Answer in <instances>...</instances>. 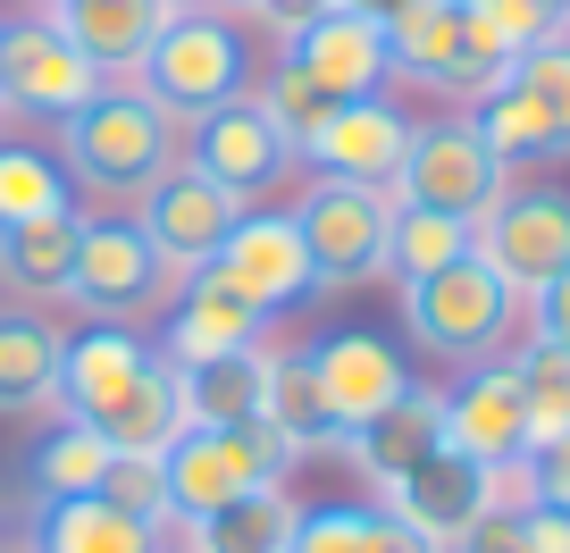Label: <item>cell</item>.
Masks as SVG:
<instances>
[{"instance_id":"obj_26","label":"cell","mask_w":570,"mask_h":553,"mask_svg":"<svg viewBox=\"0 0 570 553\" xmlns=\"http://www.w3.org/2000/svg\"><path fill=\"white\" fill-rule=\"evenodd\" d=\"M35 553H160V529L118 512L109 495L35 503Z\"/></svg>"},{"instance_id":"obj_18","label":"cell","mask_w":570,"mask_h":553,"mask_svg":"<svg viewBox=\"0 0 570 553\" xmlns=\"http://www.w3.org/2000/svg\"><path fill=\"white\" fill-rule=\"evenodd\" d=\"M445 445L470 453L479 470L529 453V403H520L512 361H470V369L445 386Z\"/></svg>"},{"instance_id":"obj_49","label":"cell","mask_w":570,"mask_h":553,"mask_svg":"<svg viewBox=\"0 0 570 553\" xmlns=\"http://www.w3.org/2000/svg\"><path fill=\"white\" fill-rule=\"evenodd\" d=\"M453 9H470V0H453Z\"/></svg>"},{"instance_id":"obj_21","label":"cell","mask_w":570,"mask_h":553,"mask_svg":"<svg viewBox=\"0 0 570 553\" xmlns=\"http://www.w3.org/2000/svg\"><path fill=\"white\" fill-rule=\"evenodd\" d=\"M168 18H177V0H51V26L109 85H126V76L142 68V51H151V34H160Z\"/></svg>"},{"instance_id":"obj_7","label":"cell","mask_w":570,"mask_h":553,"mask_svg":"<svg viewBox=\"0 0 570 553\" xmlns=\"http://www.w3.org/2000/svg\"><path fill=\"white\" fill-rule=\"evenodd\" d=\"M386 227H394V194H370V185L311 177V194L294 201V235L311 251L320 294H353L370 277H386Z\"/></svg>"},{"instance_id":"obj_41","label":"cell","mask_w":570,"mask_h":553,"mask_svg":"<svg viewBox=\"0 0 570 553\" xmlns=\"http://www.w3.org/2000/svg\"><path fill=\"white\" fill-rule=\"evenodd\" d=\"M520 310H529V336H546V344H570V268L553 277V286H537Z\"/></svg>"},{"instance_id":"obj_16","label":"cell","mask_w":570,"mask_h":553,"mask_svg":"<svg viewBox=\"0 0 570 553\" xmlns=\"http://www.w3.org/2000/svg\"><path fill=\"white\" fill-rule=\"evenodd\" d=\"M411 151V118L386 101V92H370V101H336L327 109V126L303 144V168L327 185H370V194H386L394 168H403Z\"/></svg>"},{"instance_id":"obj_51","label":"cell","mask_w":570,"mask_h":553,"mask_svg":"<svg viewBox=\"0 0 570 553\" xmlns=\"http://www.w3.org/2000/svg\"><path fill=\"white\" fill-rule=\"evenodd\" d=\"M26 553H35V545H26Z\"/></svg>"},{"instance_id":"obj_8","label":"cell","mask_w":570,"mask_h":553,"mask_svg":"<svg viewBox=\"0 0 570 553\" xmlns=\"http://www.w3.org/2000/svg\"><path fill=\"white\" fill-rule=\"evenodd\" d=\"M202 286L252 303L261 319L303 310L311 294H320V277H311V251H303V235H294V210H244V218H235V235L210 251Z\"/></svg>"},{"instance_id":"obj_39","label":"cell","mask_w":570,"mask_h":553,"mask_svg":"<svg viewBox=\"0 0 570 553\" xmlns=\"http://www.w3.org/2000/svg\"><path fill=\"white\" fill-rule=\"evenodd\" d=\"M101 495L118 503V512L168 529V470L151 462V453H118V462H109V478H101Z\"/></svg>"},{"instance_id":"obj_10","label":"cell","mask_w":570,"mask_h":553,"mask_svg":"<svg viewBox=\"0 0 570 553\" xmlns=\"http://www.w3.org/2000/svg\"><path fill=\"white\" fill-rule=\"evenodd\" d=\"M235 218H244V201H235L227 185H210L194 160H177L151 194L135 201V235L160 251V268L177 277V286L210 268V251L235 235Z\"/></svg>"},{"instance_id":"obj_52","label":"cell","mask_w":570,"mask_h":553,"mask_svg":"<svg viewBox=\"0 0 570 553\" xmlns=\"http://www.w3.org/2000/svg\"><path fill=\"white\" fill-rule=\"evenodd\" d=\"M562 9H570V0H562Z\"/></svg>"},{"instance_id":"obj_37","label":"cell","mask_w":570,"mask_h":553,"mask_svg":"<svg viewBox=\"0 0 570 553\" xmlns=\"http://www.w3.org/2000/svg\"><path fill=\"white\" fill-rule=\"evenodd\" d=\"M252 101H261V109H268V126H277L285 144H294V160H303V144L327 126V109H336L320 85H311V76H294V68H285V59L261 76V85H252Z\"/></svg>"},{"instance_id":"obj_12","label":"cell","mask_w":570,"mask_h":553,"mask_svg":"<svg viewBox=\"0 0 570 553\" xmlns=\"http://www.w3.org/2000/svg\"><path fill=\"white\" fill-rule=\"evenodd\" d=\"M185 160H194L210 185H227L244 210H252L261 194H277V185L303 168V160H294V144L268 126V109L252 101V92H235V101H218L210 118L185 126Z\"/></svg>"},{"instance_id":"obj_38","label":"cell","mask_w":570,"mask_h":553,"mask_svg":"<svg viewBox=\"0 0 570 553\" xmlns=\"http://www.w3.org/2000/svg\"><path fill=\"white\" fill-rule=\"evenodd\" d=\"M512 85L529 92L537 109H546V126L562 135V151H570V34H553V42H537L529 59L512 68Z\"/></svg>"},{"instance_id":"obj_35","label":"cell","mask_w":570,"mask_h":553,"mask_svg":"<svg viewBox=\"0 0 570 553\" xmlns=\"http://www.w3.org/2000/svg\"><path fill=\"white\" fill-rule=\"evenodd\" d=\"M76 210L68 177H59L51 151L35 144H0V227H26V218H59Z\"/></svg>"},{"instance_id":"obj_36","label":"cell","mask_w":570,"mask_h":553,"mask_svg":"<svg viewBox=\"0 0 570 553\" xmlns=\"http://www.w3.org/2000/svg\"><path fill=\"white\" fill-rule=\"evenodd\" d=\"M101 436H109V453H151V462H160V453H168V445H177V436H185L177 369H168V361H160V369H151V386H142V394H135V403L118 411V419H109Z\"/></svg>"},{"instance_id":"obj_32","label":"cell","mask_w":570,"mask_h":553,"mask_svg":"<svg viewBox=\"0 0 570 553\" xmlns=\"http://www.w3.org/2000/svg\"><path fill=\"white\" fill-rule=\"evenodd\" d=\"M470 126L487 135V151H495V160L512 168V177H520V168H553V160H570V151H562V135L546 126V109H537L529 92L512 85V76H503V85L487 92L479 109H470Z\"/></svg>"},{"instance_id":"obj_24","label":"cell","mask_w":570,"mask_h":553,"mask_svg":"<svg viewBox=\"0 0 570 553\" xmlns=\"http://www.w3.org/2000/svg\"><path fill=\"white\" fill-rule=\"evenodd\" d=\"M76 235H85V218H76V210L26 218V227H0V286L18 294L26 310H35V303H68Z\"/></svg>"},{"instance_id":"obj_48","label":"cell","mask_w":570,"mask_h":553,"mask_svg":"<svg viewBox=\"0 0 570 553\" xmlns=\"http://www.w3.org/2000/svg\"><path fill=\"white\" fill-rule=\"evenodd\" d=\"M177 9H210V0H177Z\"/></svg>"},{"instance_id":"obj_5","label":"cell","mask_w":570,"mask_h":553,"mask_svg":"<svg viewBox=\"0 0 570 553\" xmlns=\"http://www.w3.org/2000/svg\"><path fill=\"white\" fill-rule=\"evenodd\" d=\"M160 470H168V520H202L252 486H285L294 453L268 419H244V428H185L160 453Z\"/></svg>"},{"instance_id":"obj_45","label":"cell","mask_w":570,"mask_h":553,"mask_svg":"<svg viewBox=\"0 0 570 553\" xmlns=\"http://www.w3.org/2000/svg\"><path fill=\"white\" fill-rule=\"evenodd\" d=\"M537 478H546V503H562V512H570V436L537 453Z\"/></svg>"},{"instance_id":"obj_27","label":"cell","mask_w":570,"mask_h":553,"mask_svg":"<svg viewBox=\"0 0 570 553\" xmlns=\"http://www.w3.org/2000/svg\"><path fill=\"white\" fill-rule=\"evenodd\" d=\"M553 34H570V9H562V0H470V9H462L470 59L495 68V76H512L520 59H529L537 42H553Z\"/></svg>"},{"instance_id":"obj_40","label":"cell","mask_w":570,"mask_h":553,"mask_svg":"<svg viewBox=\"0 0 570 553\" xmlns=\"http://www.w3.org/2000/svg\"><path fill=\"white\" fill-rule=\"evenodd\" d=\"M546 503V478H537V453L487 470V512H537Z\"/></svg>"},{"instance_id":"obj_28","label":"cell","mask_w":570,"mask_h":553,"mask_svg":"<svg viewBox=\"0 0 570 553\" xmlns=\"http://www.w3.org/2000/svg\"><path fill=\"white\" fill-rule=\"evenodd\" d=\"M59 353H68V336L42 310H0V411L59 403Z\"/></svg>"},{"instance_id":"obj_53","label":"cell","mask_w":570,"mask_h":553,"mask_svg":"<svg viewBox=\"0 0 570 553\" xmlns=\"http://www.w3.org/2000/svg\"><path fill=\"white\" fill-rule=\"evenodd\" d=\"M160 553H168V545H160Z\"/></svg>"},{"instance_id":"obj_31","label":"cell","mask_w":570,"mask_h":553,"mask_svg":"<svg viewBox=\"0 0 570 553\" xmlns=\"http://www.w3.org/2000/svg\"><path fill=\"white\" fill-rule=\"evenodd\" d=\"M285 553H428L386 503H320V512L294 520V545Z\"/></svg>"},{"instance_id":"obj_19","label":"cell","mask_w":570,"mask_h":553,"mask_svg":"<svg viewBox=\"0 0 570 553\" xmlns=\"http://www.w3.org/2000/svg\"><path fill=\"white\" fill-rule=\"evenodd\" d=\"M285 68L311 76V85L327 92V101H370V92H386V34H377V18H344V9H327V18H311L294 42H277Z\"/></svg>"},{"instance_id":"obj_46","label":"cell","mask_w":570,"mask_h":553,"mask_svg":"<svg viewBox=\"0 0 570 553\" xmlns=\"http://www.w3.org/2000/svg\"><path fill=\"white\" fill-rule=\"evenodd\" d=\"M344 18H394V9H403V0H336Z\"/></svg>"},{"instance_id":"obj_4","label":"cell","mask_w":570,"mask_h":553,"mask_svg":"<svg viewBox=\"0 0 570 553\" xmlns=\"http://www.w3.org/2000/svg\"><path fill=\"white\" fill-rule=\"evenodd\" d=\"M386 194L403 201V210H436V218L479 227V218L512 194V168L487 151V135L470 126V109H453V118H436V126H411V151H403V168H394Z\"/></svg>"},{"instance_id":"obj_30","label":"cell","mask_w":570,"mask_h":553,"mask_svg":"<svg viewBox=\"0 0 570 553\" xmlns=\"http://www.w3.org/2000/svg\"><path fill=\"white\" fill-rule=\"evenodd\" d=\"M177 403H185V428H244V419H261V353L177 369Z\"/></svg>"},{"instance_id":"obj_42","label":"cell","mask_w":570,"mask_h":553,"mask_svg":"<svg viewBox=\"0 0 570 553\" xmlns=\"http://www.w3.org/2000/svg\"><path fill=\"white\" fill-rule=\"evenodd\" d=\"M327 9H336V0H252L244 18H252V26H261V34H277V42H294V34H303V26H311V18H327Z\"/></svg>"},{"instance_id":"obj_1","label":"cell","mask_w":570,"mask_h":553,"mask_svg":"<svg viewBox=\"0 0 570 553\" xmlns=\"http://www.w3.org/2000/svg\"><path fill=\"white\" fill-rule=\"evenodd\" d=\"M51 151H59L68 194L101 201V210H135V201L185 160V126L168 118V109H151L135 85H109V92H92L85 109L59 118Z\"/></svg>"},{"instance_id":"obj_11","label":"cell","mask_w":570,"mask_h":553,"mask_svg":"<svg viewBox=\"0 0 570 553\" xmlns=\"http://www.w3.org/2000/svg\"><path fill=\"white\" fill-rule=\"evenodd\" d=\"M92 92H109V76L59 34L51 18H18L0 26V109H18V118H42L59 126L68 109H85Z\"/></svg>"},{"instance_id":"obj_2","label":"cell","mask_w":570,"mask_h":553,"mask_svg":"<svg viewBox=\"0 0 570 553\" xmlns=\"http://www.w3.org/2000/svg\"><path fill=\"white\" fill-rule=\"evenodd\" d=\"M126 85L151 109H168L177 126H194V118H210L218 101L252 92V51H244L227 9H177V18L151 34V51H142V68L126 76Z\"/></svg>"},{"instance_id":"obj_47","label":"cell","mask_w":570,"mask_h":553,"mask_svg":"<svg viewBox=\"0 0 570 553\" xmlns=\"http://www.w3.org/2000/svg\"><path fill=\"white\" fill-rule=\"evenodd\" d=\"M210 9H227V18H244V9H252V0H210Z\"/></svg>"},{"instance_id":"obj_23","label":"cell","mask_w":570,"mask_h":553,"mask_svg":"<svg viewBox=\"0 0 570 553\" xmlns=\"http://www.w3.org/2000/svg\"><path fill=\"white\" fill-rule=\"evenodd\" d=\"M261 419L285 436V453L303 462V453H336V419L320 403V377H311V344H261Z\"/></svg>"},{"instance_id":"obj_44","label":"cell","mask_w":570,"mask_h":553,"mask_svg":"<svg viewBox=\"0 0 570 553\" xmlns=\"http://www.w3.org/2000/svg\"><path fill=\"white\" fill-rule=\"evenodd\" d=\"M520 536H529V553H570V512L537 503V512H520Z\"/></svg>"},{"instance_id":"obj_29","label":"cell","mask_w":570,"mask_h":553,"mask_svg":"<svg viewBox=\"0 0 570 553\" xmlns=\"http://www.w3.org/2000/svg\"><path fill=\"white\" fill-rule=\"evenodd\" d=\"M109 436L85 428V419H59L51 436H42L35 453H26V486H35V503H68V495H101L109 478Z\"/></svg>"},{"instance_id":"obj_43","label":"cell","mask_w":570,"mask_h":553,"mask_svg":"<svg viewBox=\"0 0 570 553\" xmlns=\"http://www.w3.org/2000/svg\"><path fill=\"white\" fill-rule=\"evenodd\" d=\"M462 553H529V536H520V512H479L462 536Z\"/></svg>"},{"instance_id":"obj_14","label":"cell","mask_w":570,"mask_h":553,"mask_svg":"<svg viewBox=\"0 0 570 553\" xmlns=\"http://www.w3.org/2000/svg\"><path fill=\"white\" fill-rule=\"evenodd\" d=\"M311 377H320V403H327V419H336V436L370 428L386 403L411 394V361L394 353L377 327H336V336H320L311 344Z\"/></svg>"},{"instance_id":"obj_6","label":"cell","mask_w":570,"mask_h":553,"mask_svg":"<svg viewBox=\"0 0 570 553\" xmlns=\"http://www.w3.org/2000/svg\"><path fill=\"white\" fill-rule=\"evenodd\" d=\"M68 303L92 327H142L151 310L177 303V277L160 268V251L135 235V218H85L68 268Z\"/></svg>"},{"instance_id":"obj_25","label":"cell","mask_w":570,"mask_h":553,"mask_svg":"<svg viewBox=\"0 0 570 553\" xmlns=\"http://www.w3.org/2000/svg\"><path fill=\"white\" fill-rule=\"evenodd\" d=\"M294 520H303V503L285 486H252V495L218 503L202 520H177V536H185V553H285L294 545Z\"/></svg>"},{"instance_id":"obj_50","label":"cell","mask_w":570,"mask_h":553,"mask_svg":"<svg viewBox=\"0 0 570 553\" xmlns=\"http://www.w3.org/2000/svg\"><path fill=\"white\" fill-rule=\"evenodd\" d=\"M35 9H51V0H35Z\"/></svg>"},{"instance_id":"obj_22","label":"cell","mask_w":570,"mask_h":553,"mask_svg":"<svg viewBox=\"0 0 570 553\" xmlns=\"http://www.w3.org/2000/svg\"><path fill=\"white\" fill-rule=\"evenodd\" d=\"M268 344V319L252 303H235V294L202 286V277H185V294L168 303V336H160V361L168 369H194V361H227V353H261Z\"/></svg>"},{"instance_id":"obj_13","label":"cell","mask_w":570,"mask_h":553,"mask_svg":"<svg viewBox=\"0 0 570 553\" xmlns=\"http://www.w3.org/2000/svg\"><path fill=\"white\" fill-rule=\"evenodd\" d=\"M377 34H386V68H394V76L436 85L445 101H462V109H479L487 92L503 85L495 68H479V59H470L462 9H453V0H403L394 18H377Z\"/></svg>"},{"instance_id":"obj_9","label":"cell","mask_w":570,"mask_h":553,"mask_svg":"<svg viewBox=\"0 0 570 553\" xmlns=\"http://www.w3.org/2000/svg\"><path fill=\"white\" fill-rule=\"evenodd\" d=\"M470 235H479V260L529 303L537 286H553V277L570 268V194L546 185V177H537V185L512 177V194H503Z\"/></svg>"},{"instance_id":"obj_17","label":"cell","mask_w":570,"mask_h":553,"mask_svg":"<svg viewBox=\"0 0 570 553\" xmlns=\"http://www.w3.org/2000/svg\"><path fill=\"white\" fill-rule=\"evenodd\" d=\"M394 520H403L411 536H420L428 553H462V536H470V520L487 512V470L470 462V453H453V445H436L411 478H394L386 495Z\"/></svg>"},{"instance_id":"obj_3","label":"cell","mask_w":570,"mask_h":553,"mask_svg":"<svg viewBox=\"0 0 570 553\" xmlns=\"http://www.w3.org/2000/svg\"><path fill=\"white\" fill-rule=\"evenodd\" d=\"M512 327H520V294L503 286L479 251L436 268V277H420V286H403V336L420 344V353L453 361V369L495 361L503 344H512Z\"/></svg>"},{"instance_id":"obj_33","label":"cell","mask_w":570,"mask_h":553,"mask_svg":"<svg viewBox=\"0 0 570 553\" xmlns=\"http://www.w3.org/2000/svg\"><path fill=\"white\" fill-rule=\"evenodd\" d=\"M470 251H479V235H470L462 218L403 210V201H394V227H386V277H394V286H420V277H436V268L470 260Z\"/></svg>"},{"instance_id":"obj_34","label":"cell","mask_w":570,"mask_h":553,"mask_svg":"<svg viewBox=\"0 0 570 553\" xmlns=\"http://www.w3.org/2000/svg\"><path fill=\"white\" fill-rule=\"evenodd\" d=\"M512 377H520V403H529V453L562 445L570 436V344L529 336L512 353Z\"/></svg>"},{"instance_id":"obj_15","label":"cell","mask_w":570,"mask_h":553,"mask_svg":"<svg viewBox=\"0 0 570 553\" xmlns=\"http://www.w3.org/2000/svg\"><path fill=\"white\" fill-rule=\"evenodd\" d=\"M151 369H160V353L135 327H92L85 319V336H68V353H59V411L85 419V428H109L151 386Z\"/></svg>"},{"instance_id":"obj_20","label":"cell","mask_w":570,"mask_h":553,"mask_svg":"<svg viewBox=\"0 0 570 553\" xmlns=\"http://www.w3.org/2000/svg\"><path fill=\"white\" fill-rule=\"evenodd\" d=\"M436 445H445V386H411L403 403H386L370 428H353L336 453L377 486V495H386V486H394V478H411V470H420Z\"/></svg>"}]
</instances>
